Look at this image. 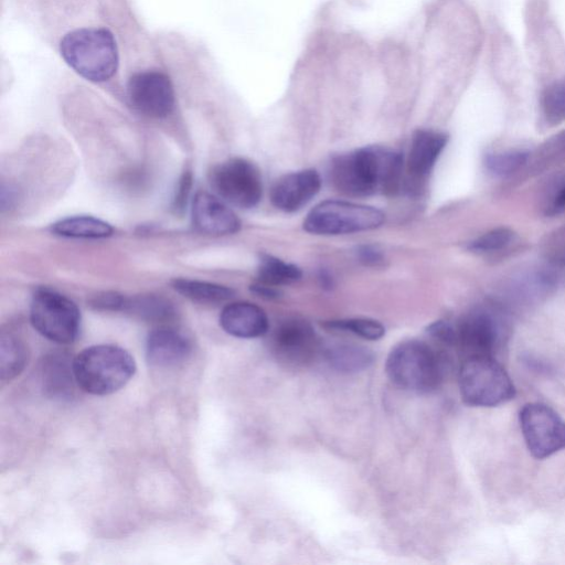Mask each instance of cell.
Listing matches in <instances>:
<instances>
[{"label": "cell", "mask_w": 565, "mask_h": 565, "mask_svg": "<svg viewBox=\"0 0 565 565\" xmlns=\"http://www.w3.org/2000/svg\"><path fill=\"white\" fill-rule=\"evenodd\" d=\"M403 156L394 149L369 146L333 159L330 179L333 186L349 196L395 193L403 179Z\"/></svg>", "instance_id": "cell-1"}, {"label": "cell", "mask_w": 565, "mask_h": 565, "mask_svg": "<svg viewBox=\"0 0 565 565\" xmlns=\"http://www.w3.org/2000/svg\"><path fill=\"white\" fill-rule=\"evenodd\" d=\"M58 51L70 68L95 84L110 81L119 68L118 45L106 26L84 25L66 32Z\"/></svg>", "instance_id": "cell-2"}, {"label": "cell", "mask_w": 565, "mask_h": 565, "mask_svg": "<svg viewBox=\"0 0 565 565\" xmlns=\"http://www.w3.org/2000/svg\"><path fill=\"white\" fill-rule=\"evenodd\" d=\"M136 372L128 351L115 344H96L73 359L76 385L92 395H109L124 387Z\"/></svg>", "instance_id": "cell-3"}, {"label": "cell", "mask_w": 565, "mask_h": 565, "mask_svg": "<svg viewBox=\"0 0 565 565\" xmlns=\"http://www.w3.org/2000/svg\"><path fill=\"white\" fill-rule=\"evenodd\" d=\"M385 371L401 388L429 393L439 387L444 377V363L439 353L420 340H406L390 352Z\"/></svg>", "instance_id": "cell-4"}, {"label": "cell", "mask_w": 565, "mask_h": 565, "mask_svg": "<svg viewBox=\"0 0 565 565\" xmlns=\"http://www.w3.org/2000/svg\"><path fill=\"white\" fill-rule=\"evenodd\" d=\"M458 383L462 401L471 406L493 407L515 395L511 377L493 356L466 358L459 369Z\"/></svg>", "instance_id": "cell-5"}, {"label": "cell", "mask_w": 565, "mask_h": 565, "mask_svg": "<svg viewBox=\"0 0 565 565\" xmlns=\"http://www.w3.org/2000/svg\"><path fill=\"white\" fill-rule=\"evenodd\" d=\"M456 332L457 348L466 358L493 356L507 343L510 326L502 308L482 306L466 313L456 326Z\"/></svg>", "instance_id": "cell-6"}, {"label": "cell", "mask_w": 565, "mask_h": 565, "mask_svg": "<svg viewBox=\"0 0 565 565\" xmlns=\"http://www.w3.org/2000/svg\"><path fill=\"white\" fill-rule=\"evenodd\" d=\"M385 214L373 206L327 200L317 204L303 221V228L317 235H340L380 227Z\"/></svg>", "instance_id": "cell-7"}, {"label": "cell", "mask_w": 565, "mask_h": 565, "mask_svg": "<svg viewBox=\"0 0 565 565\" xmlns=\"http://www.w3.org/2000/svg\"><path fill=\"white\" fill-rule=\"evenodd\" d=\"M30 321L44 338L67 344L78 335L81 312L68 297L50 288H39L32 297Z\"/></svg>", "instance_id": "cell-8"}, {"label": "cell", "mask_w": 565, "mask_h": 565, "mask_svg": "<svg viewBox=\"0 0 565 565\" xmlns=\"http://www.w3.org/2000/svg\"><path fill=\"white\" fill-rule=\"evenodd\" d=\"M210 183L216 194L237 207L256 206L263 195V181L257 167L244 158H231L210 172Z\"/></svg>", "instance_id": "cell-9"}, {"label": "cell", "mask_w": 565, "mask_h": 565, "mask_svg": "<svg viewBox=\"0 0 565 565\" xmlns=\"http://www.w3.org/2000/svg\"><path fill=\"white\" fill-rule=\"evenodd\" d=\"M126 97L141 115L162 119L172 114L175 90L169 74L158 67L134 71L126 82Z\"/></svg>", "instance_id": "cell-10"}, {"label": "cell", "mask_w": 565, "mask_h": 565, "mask_svg": "<svg viewBox=\"0 0 565 565\" xmlns=\"http://www.w3.org/2000/svg\"><path fill=\"white\" fill-rule=\"evenodd\" d=\"M519 418L525 444L534 458L544 459L565 448V422L550 406L525 404Z\"/></svg>", "instance_id": "cell-11"}, {"label": "cell", "mask_w": 565, "mask_h": 565, "mask_svg": "<svg viewBox=\"0 0 565 565\" xmlns=\"http://www.w3.org/2000/svg\"><path fill=\"white\" fill-rule=\"evenodd\" d=\"M270 344L276 359L291 367L306 366L313 361L320 349L311 324L298 318L281 322L275 329Z\"/></svg>", "instance_id": "cell-12"}, {"label": "cell", "mask_w": 565, "mask_h": 565, "mask_svg": "<svg viewBox=\"0 0 565 565\" xmlns=\"http://www.w3.org/2000/svg\"><path fill=\"white\" fill-rule=\"evenodd\" d=\"M195 230L206 235H228L241 227L237 215L220 196L200 191L194 195L191 207Z\"/></svg>", "instance_id": "cell-13"}, {"label": "cell", "mask_w": 565, "mask_h": 565, "mask_svg": "<svg viewBox=\"0 0 565 565\" xmlns=\"http://www.w3.org/2000/svg\"><path fill=\"white\" fill-rule=\"evenodd\" d=\"M321 180L313 169H305L280 177L271 186L270 201L284 212H296L319 192Z\"/></svg>", "instance_id": "cell-14"}, {"label": "cell", "mask_w": 565, "mask_h": 565, "mask_svg": "<svg viewBox=\"0 0 565 565\" xmlns=\"http://www.w3.org/2000/svg\"><path fill=\"white\" fill-rule=\"evenodd\" d=\"M191 353L192 343L190 339L171 326H158L147 337L146 356L152 366H177L185 362Z\"/></svg>", "instance_id": "cell-15"}, {"label": "cell", "mask_w": 565, "mask_h": 565, "mask_svg": "<svg viewBox=\"0 0 565 565\" xmlns=\"http://www.w3.org/2000/svg\"><path fill=\"white\" fill-rule=\"evenodd\" d=\"M447 141V135L436 130H417L414 134L406 160V172L414 185L430 173Z\"/></svg>", "instance_id": "cell-16"}, {"label": "cell", "mask_w": 565, "mask_h": 565, "mask_svg": "<svg viewBox=\"0 0 565 565\" xmlns=\"http://www.w3.org/2000/svg\"><path fill=\"white\" fill-rule=\"evenodd\" d=\"M220 324L226 333L242 339L262 337L269 327L266 312L247 301L226 305L220 315Z\"/></svg>", "instance_id": "cell-17"}, {"label": "cell", "mask_w": 565, "mask_h": 565, "mask_svg": "<svg viewBox=\"0 0 565 565\" xmlns=\"http://www.w3.org/2000/svg\"><path fill=\"white\" fill-rule=\"evenodd\" d=\"M40 379L49 397L70 399L75 393L73 360L65 352H52L43 356L40 362Z\"/></svg>", "instance_id": "cell-18"}, {"label": "cell", "mask_w": 565, "mask_h": 565, "mask_svg": "<svg viewBox=\"0 0 565 565\" xmlns=\"http://www.w3.org/2000/svg\"><path fill=\"white\" fill-rule=\"evenodd\" d=\"M122 311L160 326L171 322L177 317L173 303L169 299L153 294L127 297Z\"/></svg>", "instance_id": "cell-19"}, {"label": "cell", "mask_w": 565, "mask_h": 565, "mask_svg": "<svg viewBox=\"0 0 565 565\" xmlns=\"http://www.w3.org/2000/svg\"><path fill=\"white\" fill-rule=\"evenodd\" d=\"M328 363L339 372L356 373L370 367L374 361L373 352L355 343H335L324 349Z\"/></svg>", "instance_id": "cell-20"}, {"label": "cell", "mask_w": 565, "mask_h": 565, "mask_svg": "<svg viewBox=\"0 0 565 565\" xmlns=\"http://www.w3.org/2000/svg\"><path fill=\"white\" fill-rule=\"evenodd\" d=\"M52 232L71 238H106L113 235V226L104 220L90 215H73L58 220Z\"/></svg>", "instance_id": "cell-21"}, {"label": "cell", "mask_w": 565, "mask_h": 565, "mask_svg": "<svg viewBox=\"0 0 565 565\" xmlns=\"http://www.w3.org/2000/svg\"><path fill=\"white\" fill-rule=\"evenodd\" d=\"M172 288L183 297L201 303H220L231 299L234 290L227 286L189 278H175Z\"/></svg>", "instance_id": "cell-22"}, {"label": "cell", "mask_w": 565, "mask_h": 565, "mask_svg": "<svg viewBox=\"0 0 565 565\" xmlns=\"http://www.w3.org/2000/svg\"><path fill=\"white\" fill-rule=\"evenodd\" d=\"M29 361V350L15 333L3 332L0 339V377L2 381L18 376Z\"/></svg>", "instance_id": "cell-23"}, {"label": "cell", "mask_w": 565, "mask_h": 565, "mask_svg": "<svg viewBox=\"0 0 565 565\" xmlns=\"http://www.w3.org/2000/svg\"><path fill=\"white\" fill-rule=\"evenodd\" d=\"M550 269H533L513 279L511 289L514 297L533 300L548 295L557 285V276Z\"/></svg>", "instance_id": "cell-24"}, {"label": "cell", "mask_w": 565, "mask_h": 565, "mask_svg": "<svg viewBox=\"0 0 565 565\" xmlns=\"http://www.w3.org/2000/svg\"><path fill=\"white\" fill-rule=\"evenodd\" d=\"M300 278L301 270L298 266L271 255H262L256 282L279 287L298 281Z\"/></svg>", "instance_id": "cell-25"}, {"label": "cell", "mask_w": 565, "mask_h": 565, "mask_svg": "<svg viewBox=\"0 0 565 565\" xmlns=\"http://www.w3.org/2000/svg\"><path fill=\"white\" fill-rule=\"evenodd\" d=\"M529 159V151L511 149L488 153L484 159V166L491 174L504 178L520 171L527 163Z\"/></svg>", "instance_id": "cell-26"}, {"label": "cell", "mask_w": 565, "mask_h": 565, "mask_svg": "<svg viewBox=\"0 0 565 565\" xmlns=\"http://www.w3.org/2000/svg\"><path fill=\"white\" fill-rule=\"evenodd\" d=\"M541 111L547 125L565 121V77L545 88L541 97Z\"/></svg>", "instance_id": "cell-27"}, {"label": "cell", "mask_w": 565, "mask_h": 565, "mask_svg": "<svg viewBox=\"0 0 565 565\" xmlns=\"http://www.w3.org/2000/svg\"><path fill=\"white\" fill-rule=\"evenodd\" d=\"M515 232L505 226L492 228L468 244V249L479 255H492L505 250L515 241Z\"/></svg>", "instance_id": "cell-28"}, {"label": "cell", "mask_w": 565, "mask_h": 565, "mask_svg": "<svg viewBox=\"0 0 565 565\" xmlns=\"http://www.w3.org/2000/svg\"><path fill=\"white\" fill-rule=\"evenodd\" d=\"M326 328L338 331L351 332L362 339L375 341L385 334L384 326L370 318H351L332 320L324 323Z\"/></svg>", "instance_id": "cell-29"}, {"label": "cell", "mask_w": 565, "mask_h": 565, "mask_svg": "<svg viewBox=\"0 0 565 565\" xmlns=\"http://www.w3.org/2000/svg\"><path fill=\"white\" fill-rule=\"evenodd\" d=\"M539 248L541 256L551 267L565 268V226L546 233Z\"/></svg>", "instance_id": "cell-30"}, {"label": "cell", "mask_w": 565, "mask_h": 565, "mask_svg": "<svg viewBox=\"0 0 565 565\" xmlns=\"http://www.w3.org/2000/svg\"><path fill=\"white\" fill-rule=\"evenodd\" d=\"M127 297L115 291H104L94 296L89 303L96 310L122 311Z\"/></svg>", "instance_id": "cell-31"}, {"label": "cell", "mask_w": 565, "mask_h": 565, "mask_svg": "<svg viewBox=\"0 0 565 565\" xmlns=\"http://www.w3.org/2000/svg\"><path fill=\"white\" fill-rule=\"evenodd\" d=\"M427 332L430 334V337L445 345L457 347L456 326L448 321H435L428 326Z\"/></svg>", "instance_id": "cell-32"}, {"label": "cell", "mask_w": 565, "mask_h": 565, "mask_svg": "<svg viewBox=\"0 0 565 565\" xmlns=\"http://www.w3.org/2000/svg\"><path fill=\"white\" fill-rule=\"evenodd\" d=\"M192 186V173L185 170L178 183L175 194L172 202V209L175 213H182L185 210Z\"/></svg>", "instance_id": "cell-33"}, {"label": "cell", "mask_w": 565, "mask_h": 565, "mask_svg": "<svg viewBox=\"0 0 565 565\" xmlns=\"http://www.w3.org/2000/svg\"><path fill=\"white\" fill-rule=\"evenodd\" d=\"M563 212H565V178L553 189L545 205V213L547 215H557Z\"/></svg>", "instance_id": "cell-34"}, {"label": "cell", "mask_w": 565, "mask_h": 565, "mask_svg": "<svg viewBox=\"0 0 565 565\" xmlns=\"http://www.w3.org/2000/svg\"><path fill=\"white\" fill-rule=\"evenodd\" d=\"M355 254L359 262L366 266H377L384 262L383 252L375 245H361Z\"/></svg>", "instance_id": "cell-35"}, {"label": "cell", "mask_w": 565, "mask_h": 565, "mask_svg": "<svg viewBox=\"0 0 565 565\" xmlns=\"http://www.w3.org/2000/svg\"><path fill=\"white\" fill-rule=\"evenodd\" d=\"M250 290L262 297V298H265V299H274V298H277L279 296V291L276 289V287H270V286H267V285H263V284H259V282H255L250 286Z\"/></svg>", "instance_id": "cell-36"}]
</instances>
